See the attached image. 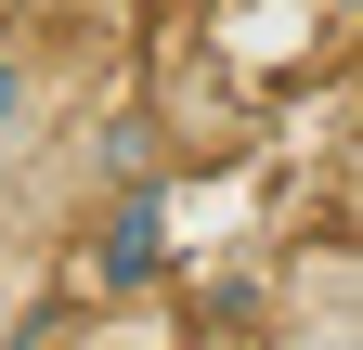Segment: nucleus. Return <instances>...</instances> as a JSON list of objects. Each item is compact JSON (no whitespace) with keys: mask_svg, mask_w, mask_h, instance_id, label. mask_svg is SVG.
<instances>
[{"mask_svg":"<svg viewBox=\"0 0 363 350\" xmlns=\"http://www.w3.org/2000/svg\"><path fill=\"white\" fill-rule=\"evenodd\" d=\"M143 273H156V208L130 195L117 221H104V286H143Z\"/></svg>","mask_w":363,"mask_h":350,"instance_id":"obj_1","label":"nucleus"},{"mask_svg":"<svg viewBox=\"0 0 363 350\" xmlns=\"http://www.w3.org/2000/svg\"><path fill=\"white\" fill-rule=\"evenodd\" d=\"M26 130H39V65H26V52H0V156H13Z\"/></svg>","mask_w":363,"mask_h":350,"instance_id":"obj_2","label":"nucleus"},{"mask_svg":"<svg viewBox=\"0 0 363 350\" xmlns=\"http://www.w3.org/2000/svg\"><path fill=\"white\" fill-rule=\"evenodd\" d=\"M91 350H169V337H143V324H117V337H91Z\"/></svg>","mask_w":363,"mask_h":350,"instance_id":"obj_3","label":"nucleus"},{"mask_svg":"<svg viewBox=\"0 0 363 350\" xmlns=\"http://www.w3.org/2000/svg\"><path fill=\"white\" fill-rule=\"evenodd\" d=\"M286 350H363V337H350V324H325V337H286Z\"/></svg>","mask_w":363,"mask_h":350,"instance_id":"obj_4","label":"nucleus"},{"mask_svg":"<svg viewBox=\"0 0 363 350\" xmlns=\"http://www.w3.org/2000/svg\"><path fill=\"white\" fill-rule=\"evenodd\" d=\"M350 13H363V0H350Z\"/></svg>","mask_w":363,"mask_h":350,"instance_id":"obj_5","label":"nucleus"}]
</instances>
